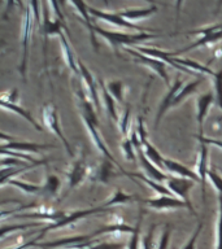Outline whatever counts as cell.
Wrapping results in <instances>:
<instances>
[{"mask_svg":"<svg viewBox=\"0 0 222 249\" xmlns=\"http://www.w3.org/2000/svg\"><path fill=\"white\" fill-rule=\"evenodd\" d=\"M81 78H77V86H75V95H77V101H78V109H79V113H81V117L83 122H85V126L89 131L90 136H91V140H92L93 145L97 148V151L100 152L101 155H104V157L109 161H112L113 163H116L120 166V163L117 162L114 157L111 155V152L108 151V148L105 145V143L103 142L100 136V132H99V122H97L96 112H95V107L91 104L90 99L85 95L83 89L81 87Z\"/></svg>","mask_w":222,"mask_h":249,"instance_id":"cell-1","label":"cell"},{"mask_svg":"<svg viewBox=\"0 0 222 249\" xmlns=\"http://www.w3.org/2000/svg\"><path fill=\"white\" fill-rule=\"evenodd\" d=\"M96 34L100 35L101 38H104L108 44L112 47L116 53H118L120 47L129 46H136L138 43L146 42V40H151V39H157L163 35L151 34V33H136V34H126V33H118V31H108L96 26Z\"/></svg>","mask_w":222,"mask_h":249,"instance_id":"cell-2","label":"cell"},{"mask_svg":"<svg viewBox=\"0 0 222 249\" xmlns=\"http://www.w3.org/2000/svg\"><path fill=\"white\" fill-rule=\"evenodd\" d=\"M185 34L200 35V39L195 40L194 43H191L190 46L185 47V48H181V50L178 51H173V52L166 51L167 56H170V57H177L178 54L188 52V51L199 48V47H209L212 46V44L218 43L222 39V22L214 23V25H210V26L200 27V29H195V30H188L186 31Z\"/></svg>","mask_w":222,"mask_h":249,"instance_id":"cell-3","label":"cell"},{"mask_svg":"<svg viewBox=\"0 0 222 249\" xmlns=\"http://www.w3.org/2000/svg\"><path fill=\"white\" fill-rule=\"evenodd\" d=\"M97 239L93 237L92 233L90 235H81V236H69L57 239L55 241H44V243H37L35 248L40 249H87L93 243H96Z\"/></svg>","mask_w":222,"mask_h":249,"instance_id":"cell-4","label":"cell"},{"mask_svg":"<svg viewBox=\"0 0 222 249\" xmlns=\"http://www.w3.org/2000/svg\"><path fill=\"white\" fill-rule=\"evenodd\" d=\"M34 12L31 8L30 3L26 4L25 13H23L22 19V58H21V65L18 70L23 81H26V68H27V58H29V44L31 39V30L34 25Z\"/></svg>","mask_w":222,"mask_h":249,"instance_id":"cell-5","label":"cell"},{"mask_svg":"<svg viewBox=\"0 0 222 249\" xmlns=\"http://www.w3.org/2000/svg\"><path fill=\"white\" fill-rule=\"evenodd\" d=\"M108 209H105L103 206H96V208H91V209H83V210H74V212H68L66 215L62 218L61 221L56 222V223H52V225L46 226L44 229L40 230V233H39L38 236L35 237L37 240H40L43 236H44V233L48 232V231H54V230L61 229V227H65V226L73 225L77 221L82 219V218H86L91 215V214H97L101 213V212H107Z\"/></svg>","mask_w":222,"mask_h":249,"instance_id":"cell-6","label":"cell"},{"mask_svg":"<svg viewBox=\"0 0 222 249\" xmlns=\"http://www.w3.org/2000/svg\"><path fill=\"white\" fill-rule=\"evenodd\" d=\"M89 13L91 15V17L96 19H101L104 22L109 23V25H113V26L122 27V29H129V30H136L139 33H148V31H152L149 29H144L142 26H138L135 23H132L131 21L124 18L122 16H120L118 12L116 13H111V12H103L100 9H96V8H92L89 5Z\"/></svg>","mask_w":222,"mask_h":249,"instance_id":"cell-7","label":"cell"},{"mask_svg":"<svg viewBox=\"0 0 222 249\" xmlns=\"http://www.w3.org/2000/svg\"><path fill=\"white\" fill-rule=\"evenodd\" d=\"M42 118H43V124L46 126L48 130H50L52 134L57 136L58 139L61 140L64 147H65L66 152L69 153L70 157H73L74 152L70 147L69 142L66 140L65 135L62 134L61 128H60V124H58V117L57 112H56V108H55L52 104H44L42 107Z\"/></svg>","mask_w":222,"mask_h":249,"instance_id":"cell-8","label":"cell"},{"mask_svg":"<svg viewBox=\"0 0 222 249\" xmlns=\"http://www.w3.org/2000/svg\"><path fill=\"white\" fill-rule=\"evenodd\" d=\"M165 183H166V187L171 194L178 196V198H181L182 201H185L187 205L190 206V213L194 214V215H198L190 200V191L192 190V187L195 184L194 180L181 178V177H171L170 175V178L167 179Z\"/></svg>","mask_w":222,"mask_h":249,"instance_id":"cell-9","label":"cell"},{"mask_svg":"<svg viewBox=\"0 0 222 249\" xmlns=\"http://www.w3.org/2000/svg\"><path fill=\"white\" fill-rule=\"evenodd\" d=\"M125 52H128L129 54H131L134 60L136 62H139L142 65L148 66L149 69H152L153 71L159 74L160 77L163 78L164 82L166 83L169 87H170V82H169V75L166 73V64L163 61V60H159V58L151 57V56H146V54L140 53L138 51H135L134 48H130V47H126L124 48Z\"/></svg>","mask_w":222,"mask_h":249,"instance_id":"cell-10","label":"cell"},{"mask_svg":"<svg viewBox=\"0 0 222 249\" xmlns=\"http://www.w3.org/2000/svg\"><path fill=\"white\" fill-rule=\"evenodd\" d=\"M17 92H18V91L15 89H12V91H9L8 93H4L3 96H1V100H0L1 107H3L4 109H8V110H11V112L21 116L22 118H25L29 124H33L38 131H42L43 127L38 124V122H37V120H35L34 117L31 116V113L29 112V110H26V109H23L22 107H19V105L16 103V99H17V96H18Z\"/></svg>","mask_w":222,"mask_h":249,"instance_id":"cell-11","label":"cell"},{"mask_svg":"<svg viewBox=\"0 0 222 249\" xmlns=\"http://www.w3.org/2000/svg\"><path fill=\"white\" fill-rule=\"evenodd\" d=\"M89 173L90 169L87 166V163H86V160L83 156H79L78 159L74 160V162L72 163L69 171L66 173V177H68V191L65 192V196H68L78 184H81L89 177Z\"/></svg>","mask_w":222,"mask_h":249,"instance_id":"cell-12","label":"cell"},{"mask_svg":"<svg viewBox=\"0 0 222 249\" xmlns=\"http://www.w3.org/2000/svg\"><path fill=\"white\" fill-rule=\"evenodd\" d=\"M1 140L5 142L8 140L9 143L3 144L1 145V149H7V151H15V152H33V153H38L40 151H44V149H51V148H56V145H52V144H38V143H29V142H21V140H17L12 136H8L7 134H1Z\"/></svg>","mask_w":222,"mask_h":249,"instance_id":"cell-13","label":"cell"},{"mask_svg":"<svg viewBox=\"0 0 222 249\" xmlns=\"http://www.w3.org/2000/svg\"><path fill=\"white\" fill-rule=\"evenodd\" d=\"M78 68H79V78H81V81L86 85L91 104L95 107L97 112H100L101 108L100 100H99V89H97L99 83H96L95 78L92 77V74L90 73V70L82 64L81 60H78Z\"/></svg>","mask_w":222,"mask_h":249,"instance_id":"cell-14","label":"cell"},{"mask_svg":"<svg viewBox=\"0 0 222 249\" xmlns=\"http://www.w3.org/2000/svg\"><path fill=\"white\" fill-rule=\"evenodd\" d=\"M144 204H147L151 209L155 210H174V209H188L190 206L186 202L182 201L181 198L174 196H157L155 198H147V200H140Z\"/></svg>","mask_w":222,"mask_h":249,"instance_id":"cell-15","label":"cell"},{"mask_svg":"<svg viewBox=\"0 0 222 249\" xmlns=\"http://www.w3.org/2000/svg\"><path fill=\"white\" fill-rule=\"evenodd\" d=\"M183 86H185L183 85V82L181 81L179 78H177L174 83L169 87V91H167L165 97H164V100L161 101L159 112H157V116H156V120H155L156 128L159 127V124L160 122H161V120H163L164 114H165L169 109L173 108V103H174L175 97H177V95H178V92L181 91V89H182Z\"/></svg>","mask_w":222,"mask_h":249,"instance_id":"cell-16","label":"cell"},{"mask_svg":"<svg viewBox=\"0 0 222 249\" xmlns=\"http://www.w3.org/2000/svg\"><path fill=\"white\" fill-rule=\"evenodd\" d=\"M200 144V151H199V157L196 161V174L202 180V191L203 197H205V186L206 178H208V171H209V151L208 145L203 142H199Z\"/></svg>","mask_w":222,"mask_h":249,"instance_id":"cell-17","label":"cell"},{"mask_svg":"<svg viewBox=\"0 0 222 249\" xmlns=\"http://www.w3.org/2000/svg\"><path fill=\"white\" fill-rule=\"evenodd\" d=\"M214 103V93L212 91L209 92H205L200 95V96L196 99V120H198L199 124V135H204V121H205L206 116H208V112H209L210 107Z\"/></svg>","mask_w":222,"mask_h":249,"instance_id":"cell-18","label":"cell"},{"mask_svg":"<svg viewBox=\"0 0 222 249\" xmlns=\"http://www.w3.org/2000/svg\"><path fill=\"white\" fill-rule=\"evenodd\" d=\"M70 5L75 8V12L78 15L81 16V18L83 19L86 27L90 33V39H91V43H92V47L95 48V51H97L99 48V44H97L96 40V26L93 25V21L91 18V15L89 13V5L83 1H70Z\"/></svg>","mask_w":222,"mask_h":249,"instance_id":"cell-19","label":"cell"},{"mask_svg":"<svg viewBox=\"0 0 222 249\" xmlns=\"http://www.w3.org/2000/svg\"><path fill=\"white\" fill-rule=\"evenodd\" d=\"M136 155L139 157L140 165L143 167V170L146 171V177H148L152 180H155V182H166L167 179L170 178V175L165 174L161 171V169H159L157 166H155L153 163L149 161V160L146 157V153H144L143 148H140L136 151Z\"/></svg>","mask_w":222,"mask_h":249,"instance_id":"cell-20","label":"cell"},{"mask_svg":"<svg viewBox=\"0 0 222 249\" xmlns=\"http://www.w3.org/2000/svg\"><path fill=\"white\" fill-rule=\"evenodd\" d=\"M164 169H166L167 171H170L173 174H177L181 178H186L194 180L195 183H202L199 175L195 173V171L190 170L188 167L182 165L181 162H177L174 160L170 159H164Z\"/></svg>","mask_w":222,"mask_h":249,"instance_id":"cell-21","label":"cell"},{"mask_svg":"<svg viewBox=\"0 0 222 249\" xmlns=\"http://www.w3.org/2000/svg\"><path fill=\"white\" fill-rule=\"evenodd\" d=\"M60 44H61V52H62V57L65 60L66 65L69 68L74 74H75V77L79 78V68H78V60H75L74 57V53L72 48H70L69 40H68V36H66L64 33H62L60 36Z\"/></svg>","mask_w":222,"mask_h":249,"instance_id":"cell-22","label":"cell"},{"mask_svg":"<svg viewBox=\"0 0 222 249\" xmlns=\"http://www.w3.org/2000/svg\"><path fill=\"white\" fill-rule=\"evenodd\" d=\"M118 13L124 18L129 19V21H136V19L147 18L149 16L157 13V7L151 5V7L147 8H129V9H124V11L118 12Z\"/></svg>","mask_w":222,"mask_h":249,"instance_id":"cell-23","label":"cell"},{"mask_svg":"<svg viewBox=\"0 0 222 249\" xmlns=\"http://www.w3.org/2000/svg\"><path fill=\"white\" fill-rule=\"evenodd\" d=\"M47 162H48L47 160H40L38 163H29V165L22 167H5V169H1V179H0V184H1V186H5V184L11 180L12 177L22 174V173H25V171H29L31 170V169H34V167L44 165V163Z\"/></svg>","mask_w":222,"mask_h":249,"instance_id":"cell-24","label":"cell"},{"mask_svg":"<svg viewBox=\"0 0 222 249\" xmlns=\"http://www.w3.org/2000/svg\"><path fill=\"white\" fill-rule=\"evenodd\" d=\"M124 174L130 177V178H134V177L138 178L139 180H142L144 184H147L148 187H151L152 190L155 191V192H157L160 196H161V195H164V196H174V195L171 194L170 191H169V188H167L166 186H164V184H161V183L152 180V179H149L144 174H140V173H128V171H124Z\"/></svg>","mask_w":222,"mask_h":249,"instance_id":"cell-25","label":"cell"},{"mask_svg":"<svg viewBox=\"0 0 222 249\" xmlns=\"http://www.w3.org/2000/svg\"><path fill=\"white\" fill-rule=\"evenodd\" d=\"M99 89H100L101 92V96L104 99V104H105V108H107V112L108 114L111 116L113 121H116L118 122L120 121V117L117 114V109H116V100H114V97L109 93L108 89H107V86L104 85V82L99 79Z\"/></svg>","mask_w":222,"mask_h":249,"instance_id":"cell-26","label":"cell"},{"mask_svg":"<svg viewBox=\"0 0 222 249\" xmlns=\"http://www.w3.org/2000/svg\"><path fill=\"white\" fill-rule=\"evenodd\" d=\"M140 142H142V147H143V151L144 153H146V157H147L155 166H157L159 169H164V159H165V157H163V156L160 155V152L149 143L148 138H144V139H142Z\"/></svg>","mask_w":222,"mask_h":249,"instance_id":"cell-27","label":"cell"},{"mask_svg":"<svg viewBox=\"0 0 222 249\" xmlns=\"http://www.w3.org/2000/svg\"><path fill=\"white\" fill-rule=\"evenodd\" d=\"M136 200H139L140 201L142 198H139L138 196H134V195L125 194V192H122L120 188H117L116 192H114V194H113L112 196H111V197L107 200V201L103 202V204H101V206H103V208H105V209H108L109 206L118 205V204H128V202L136 201Z\"/></svg>","mask_w":222,"mask_h":249,"instance_id":"cell-28","label":"cell"},{"mask_svg":"<svg viewBox=\"0 0 222 249\" xmlns=\"http://www.w3.org/2000/svg\"><path fill=\"white\" fill-rule=\"evenodd\" d=\"M203 81H204V78L199 77V78H196V79H194V81L188 82L187 85L183 86L182 89H181V91L178 92V95H177V97H175L174 103H173V107H177V105H179L183 100H185V99H186L187 96H190V95H192L195 91H198V89L200 87V85H202Z\"/></svg>","mask_w":222,"mask_h":249,"instance_id":"cell-29","label":"cell"},{"mask_svg":"<svg viewBox=\"0 0 222 249\" xmlns=\"http://www.w3.org/2000/svg\"><path fill=\"white\" fill-rule=\"evenodd\" d=\"M114 166L118 167L120 170H122L121 166H118V165H116V163H113L112 161H109V160L105 159L103 165L99 167V170H97L95 179H96V180H100V182H108L109 179L112 178V177H116L117 175L116 171H114Z\"/></svg>","mask_w":222,"mask_h":249,"instance_id":"cell-30","label":"cell"},{"mask_svg":"<svg viewBox=\"0 0 222 249\" xmlns=\"http://www.w3.org/2000/svg\"><path fill=\"white\" fill-rule=\"evenodd\" d=\"M7 184L16 187V188H18V190L23 191V192H26V194L30 195H38L43 192V187L37 186V184H31V183L21 182V180H17V179H11Z\"/></svg>","mask_w":222,"mask_h":249,"instance_id":"cell-31","label":"cell"},{"mask_svg":"<svg viewBox=\"0 0 222 249\" xmlns=\"http://www.w3.org/2000/svg\"><path fill=\"white\" fill-rule=\"evenodd\" d=\"M60 184H61V182H60V179L56 175H48L46 184L43 186L42 194H46L48 196H56L58 188H60Z\"/></svg>","mask_w":222,"mask_h":249,"instance_id":"cell-32","label":"cell"},{"mask_svg":"<svg viewBox=\"0 0 222 249\" xmlns=\"http://www.w3.org/2000/svg\"><path fill=\"white\" fill-rule=\"evenodd\" d=\"M216 249H222V195H218V213L216 225Z\"/></svg>","mask_w":222,"mask_h":249,"instance_id":"cell-33","label":"cell"},{"mask_svg":"<svg viewBox=\"0 0 222 249\" xmlns=\"http://www.w3.org/2000/svg\"><path fill=\"white\" fill-rule=\"evenodd\" d=\"M109 93L114 97V100L118 103H124V83L121 81H112L108 82L107 85Z\"/></svg>","mask_w":222,"mask_h":249,"instance_id":"cell-34","label":"cell"},{"mask_svg":"<svg viewBox=\"0 0 222 249\" xmlns=\"http://www.w3.org/2000/svg\"><path fill=\"white\" fill-rule=\"evenodd\" d=\"M213 93H214V103L222 109V70L213 77Z\"/></svg>","mask_w":222,"mask_h":249,"instance_id":"cell-35","label":"cell"},{"mask_svg":"<svg viewBox=\"0 0 222 249\" xmlns=\"http://www.w3.org/2000/svg\"><path fill=\"white\" fill-rule=\"evenodd\" d=\"M42 222H31V223H23V225H11V226H3L1 227V237L7 236V233L13 232V231H18V230H26V229H35V227H42Z\"/></svg>","mask_w":222,"mask_h":249,"instance_id":"cell-36","label":"cell"},{"mask_svg":"<svg viewBox=\"0 0 222 249\" xmlns=\"http://www.w3.org/2000/svg\"><path fill=\"white\" fill-rule=\"evenodd\" d=\"M121 149H122V153L125 155L126 160L129 161H135V148L132 145L130 138H124V140L121 142Z\"/></svg>","mask_w":222,"mask_h":249,"instance_id":"cell-37","label":"cell"},{"mask_svg":"<svg viewBox=\"0 0 222 249\" xmlns=\"http://www.w3.org/2000/svg\"><path fill=\"white\" fill-rule=\"evenodd\" d=\"M130 107H126V109L122 113V117L118 121V126H120L121 134L124 135V138H129V126H130Z\"/></svg>","mask_w":222,"mask_h":249,"instance_id":"cell-38","label":"cell"},{"mask_svg":"<svg viewBox=\"0 0 222 249\" xmlns=\"http://www.w3.org/2000/svg\"><path fill=\"white\" fill-rule=\"evenodd\" d=\"M140 225H142V214H140L139 219H138L134 232L131 233L132 236L130 239L128 249H140Z\"/></svg>","mask_w":222,"mask_h":249,"instance_id":"cell-39","label":"cell"},{"mask_svg":"<svg viewBox=\"0 0 222 249\" xmlns=\"http://www.w3.org/2000/svg\"><path fill=\"white\" fill-rule=\"evenodd\" d=\"M153 233H155V225H152L147 235L143 236V239L140 241V249H153V247H155V244H153Z\"/></svg>","mask_w":222,"mask_h":249,"instance_id":"cell-40","label":"cell"},{"mask_svg":"<svg viewBox=\"0 0 222 249\" xmlns=\"http://www.w3.org/2000/svg\"><path fill=\"white\" fill-rule=\"evenodd\" d=\"M202 229H203V222H200V223L198 225V227H196V230L194 231V233H192V236L190 237V240L183 245L182 249H196V241H198L199 235H200V232H202Z\"/></svg>","mask_w":222,"mask_h":249,"instance_id":"cell-41","label":"cell"},{"mask_svg":"<svg viewBox=\"0 0 222 249\" xmlns=\"http://www.w3.org/2000/svg\"><path fill=\"white\" fill-rule=\"evenodd\" d=\"M170 226H165V229L163 230L161 237H160L159 244H157V249H166L167 244H169V239H170Z\"/></svg>","mask_w":222,"mask_h":249,"instance_id":"cell-42","label":"cell"},{"mask_svg":"<svg viewBox=\"0 0 222 249\" xmlns=\"http://www.w3.org/2000/svg\"><path fill=\"white\" fill-rule=\"evenodd\" d=\"M124 244L121 243H100L97 240L96 243H93L90 248L87 249H122Z\"/></svg>","mask_w":222,"mask_h":249,"instance_id":"cell-43","label":"cell"},{"mask_svg":"<svg viewBox=\"0 0 222 249\" xmlns=\"http://www.w3.org/2000/svg\"><path fill=\"white\" fill-rule=\"evenodd\" d=\"M208 178L210 179V182L214 186V188L218 191V194L222 195V178L221 175H218L216 171L209 170L208 171Z\"/></svg>","mask_w":222,"mask_h":249,"instance_id":"cell-44","label":"cell"},{"mask_svg":"<svg viewBox=\"0 0 222 249\" xmlns=\"http://www.w3.org/2000/svg\"><path fill=\"white\" fill-rule=\"evenodd\" d=\"M195 138L198 139V142H203V143H205L206 145H214V147H218L222 149V140L210 139V138H206V136L204 135H195Z\"/></svg>","mask_w":222,"mask_h":249,"instance_id":"cell-45","label":"cell"},{"mask_svg":"<svg viewBox=\"0 0 222 249\" xmlns=\"http://www.w3.org/2000/svg\"><path fill=\"white\" fill-rule=\"evenodd\" d=\"M38 243L37 239H33V240L27 241V243H23L21 245H17V247H13V248H8V249H30V248H35V244Z\"/></svg>","mask_w":222,"mask_h":249,"instance_id":"cell-46","label":"cell"}]
</instances>
